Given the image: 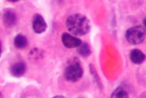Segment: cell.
Returning <instances> with one entry per match:
<instances>
[{"instance_id":"6da1fadb","label":"cell","mask_w":146,"mask_h":98,"mask_svg":"<svg viewBox=\"0 0 146 98\" xmlns=\"http://www.w3.org/2000/svg\"><path fill=\"white\" fill-rule=\"evenodd\" d=\"M66 27L69 32L76 36H83L91 30V22L84 15L76 13L67 18Z\"/></svg>"},{"instance_id":"7a4b0ae2","label":"cell","mask_w":146,"mask_h":98,"mask_svg":"<svg viewBox=\"0 0 146 98\" xmlns=\"http://www.w3.org/2000/svg\"><path fill=\"white\" fill-rule=\"evenodd\" d=\"M83 75V69L81 62L77 58L73 59L66 67L64 71L65 79L68 81L75 82L80 80Z\"/></svg>"},{"instance_id":"3957f363","label":"cell","mask_w":146,"mask_h":98,"mask_svg":"<svg viewBox=\"0 0 146 98\" xmlns=\"http://www.w3.org/2000/svg\"><path fill=\"white\" fill-rule=\"evenodd\" d=\"M145 28L142 26H134L128 29L125 33V37L130 44H139L142 43L145 39Z\"/></svg>"},{"instance_id":"277c9868","label":"cell","mask_w":146,"mask_h":98,"mask_svg":"<svg viewBox=\"0 0 146 98\" xmlns=\"http://www.w3.org/2000/svg\"><path fill=\"white\" fill-rule=\"evenodd\" d=\"M32 28L34 32L37 34H41L47 30V24L43 17L39 14H35L33 17Z\"/></svg>"},{"instance_id":"5b68a950","label":"cell","mask_w":146,"mask_h":98,"mask_svg":"<svg viewBox=\"0 0 146 98\" xmlns=\"http://www.w3.org/2000/svg\"><path fill=\"white\" fill-rule=\"evenodd\" d=\"M62 42L68 48H77L83 43L80 39L74 37L70 33L64 32L62 35Z\"/></svg>"},{"instance_id":"8992f818","label":"cell","mask_w":146,"mask_h":98,"mask_svg":"<svg viewBox=\"0 0 146 98\" xmlns=\"http://www.w3.org/2000/svg\"><path fill=\"white\" fill-rule=\"evenodd\" d=\"M3 24L6 27L12 28L15 26L17 22L16 12L11 9H6L3 13Z\"/></svg>"},{"instance_id":"52a82bcc","label":"cell","mask_w":146,"mask_h":98,"mask_svg":"<svg viewBox=\"0 0 146 98\" xmlns=\"http://www.w3.org/2000/svg\"><path fill=\"white\" fill-rule=\"evenodd\" d=\"M26 66L23 62H19L13 64L10 68V73L13 77H21L25 73Z\"/></svg>"},{"instance_id":"ba28073f","label":"cell","mask_w":146,"mask_h":98,"mask_svg":"<svg viewBox=\"0 0 146 98\" xmlns=\"http://www.w3.org/2000/svg\"><path fill=\"white\" fill-rule=\"evenodd\" d=\"M145 59V54L139 49L135 48L130 52V60L131 62L136 65L142 64Z\"/></svg>"},{"instance_id":"9c48e42d","label":"cell","mask_w":146,"mask_h":98,"mask_svg":"<svg viewBox=\"0 0 146 98\" xmlns=\"http://www.w3.org/2000/svg\"><path fill=\"white\" fill-rule=\"evenodd\" d=\"M14 45L17 48H24L28 45V39L24 35L21 34V33L18 34L15 37Z\"/></svg>"},{"instance_id":"30bf717a","label":"cell","mask_w":146,"mask_h":98,"mask_svg":"<svg viewBox=\"0 0 146 98\" xmlns=\"http://www.w3.org/2000/svg\"><path fill=\"white\" fill-rule=\"evenodd\" d=\"M77 52L81 56L88 57L91 54L92 50L89 44L84 42V43H81L80 46L77 47Z\"/></svg>"},{"instance_id":"8fae6325","label":"cell","mask_w":146,"mask_h":98,"mask_svg":"<svg viewBox=\"0 0 146 98\" xmlns=\"http://www.w3.org/2000/svg\"><path fill=\"white\" fill-rule=\"evenodd\" d=\"M89 68H90V73H91L92 77L93 78L94 81L95 82V83H96V84L99 88L100 90H102V89L103 88V85L101 82L100 78L99 75L98 74V72H97V71L96 70V68H95V67L94 66L93 64H90Z\"/></svg>"},{"instance_id":"7c38bea8","label":"cell","mask_w":146,"mask_h":98,"mask_svg":"<svg viewBox=\"0 0 146 98\" xmlns=\"http://www.w3.org/2000/svg\"><path fill=\"white\" fill-rule=\"evenodd\" d=\"M111 98H128L129 97V93H127L125 89L122 86H119L115 90L111 95Z\"/></svg>"},{"instance_id":"4fadbf2b","label":"cell","mask_w":146,"mask_h":98,"mask_svg":"<svg viewBox=\"0 0 146 98\" xmlns=\"http://www.w3.org/2000/svg\"><path fill=\"white\" fill-rule=\"evenodd\" d=\"M1 52H2V45H1V43L0 41V57L1 56Z\"/></svg>"},{"instance_id":"5bb4252c","label":"cell","mask_w":146,"mask_h":98,"mask_svg":"<svg viewBox=\"0 0 146 98\" xmlns=\"http://www.w3.org/2000/svg\"><path fill=\"white\" fill-rule=\"evenodd\" d=\"M8 1L9 2H13V3H15V2H18V1H19V0H16V1H15V0H14V1H13V0H8Z\"/></svg>"},{"instance_id":"9a60e30c","label":"cell","mask_w":146,"mask_h":98,"mask_svg":"<svg viewBox=\"0 0 146 98\" xmlns=\"http://www.w3.org/2000/svg\"><path fill=\"white\" fill-rule=\"evenodd\" d=\"M143 24H144V28H145V19L143 20Z\"/></svg>"},{"instance_id":"2e32d148","label":"cell","mask_w":146,"mask_h":98,"mask_svg":"<svg viewBox=\"0 0 146 98\" xmlns=\"http://www.w3.org/2000/svg\"><path fill=\"white\" fill-rule=\"evenodd\" d=\"M54 97H64L61 96V95H58H58H57V96H54Z\"/></svg>"},{"instance_id":"e0dca14e","label":"cell","mask_w":146,"mask_h":98,"mask_svg":"<svg viewBox=\"0 0 146 98\" xmlns=\"http://www.w3.org/2000/svg\"><path fill=\"white\" fill-rule=\"evenodd\" d=\"M3 97V95H2V93L0 92V97Z\"/></svg>"}]
</instances>
